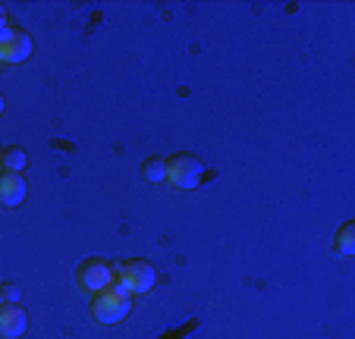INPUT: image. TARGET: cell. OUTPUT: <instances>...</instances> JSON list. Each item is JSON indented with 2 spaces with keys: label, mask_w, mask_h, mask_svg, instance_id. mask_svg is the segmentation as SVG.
<instances>
[{
  "label": "cell",
  "mask_w": 355,
  "mask_h": 339,
  "mask_svg": "<svg viewBox=\"0 0 355 339\" xmlns=\"http://www.w3.org/2000/svg\"><path fill=\"white\" fill-rule=\"evenodd\" d=\"M76 283H79L82 293L98 295L101 289L114 286V267L104 258H88V261H82L79 270H76Z\"/></svg>",
  "instance_id": "277c9868"
},
{
  "label": "cell",
  "mask_w": 355,
  "mask_h": 339,
  "mask_svg": "<svg viewBox=\"0 0 355 339\" xmlns=\"http://www.w3.org/2000/svg\"><path fill=\"white\" fill-rule=\"evenodd\" d=\"M3 28H7V7L0 3V32H3Z\"/></svg>",
  "instance_id": "7c38bea8"
},
{
  "label": "cell",
  "mask_w": 355,
  "mask_h": 339,
  "mask_svg": "<svg viewBox=\"0 0 355 339\" xmlns=\"http://www.w3.org/2000/svg\"><path fill=\"white\" fill-rule=\"evenodd\" d=\"M0 154H3V151H0Z\"/></svg>",
  "instance_id": "9a60e30c"
},
{
  "label": "cell",
  "mask_w": 355,
  "mask_h": 339,
  "mask_svg": "<svg viewBox=\"0 0 355 339\" xmlns=\"http://www.w3.org/2000/svg\"><path fill=\"white\" fill-rule=\"evenodd\" d=\"M141 176H145L148 182H164V180H167V166H164V157H148L145 164H141Z\"/></svg>",
  "instance_id": "30bf717a"
},
{
  "label": "cell",
  "mask_w": 355,
  "mask_h": 339,
  "mask_svg": "<svg viewBox=\"0 0 355 339\" xmlns=\"http://www.w3.org/2000/svg\"><path fill=\"white\" fill-rule=\"evenodd\" d=\"M28 330V314L22 305H0V336L3 339H19Z\"/></svg>",
  "instance_id": "52a82bcc"
},
{
  "label": "cell",
  "mask_w": 355,
  "mask_h": 339,
  "mask_svg": "<svg viewBox=\"0 0 355 339\" xmlns=\"http://www.w3.org/2000/svg\"><path fill=\"white\" fill-rule=\"evenodd\" d=\"M334 252L343 254V258L355 254V223H352V220H349V223H343L340 229H336V236H334Z\"/></svg>",
  "instance_id": "ba28073f"
},
{
  "label": "cell",
  "mask_w": 355,
  "mask_h": 339,
  "mask_svg": "<svg viewBox=\"0 0 355 339\" xmlns=\"http://www.w3.org/2000/svg\"><path fill=\"white\" fill-rule=\"evenodd\" d=\"M0 166L7 170V173H22L28 166V154L22 151V148H3V154H0Z\"/></svg>",
  "instance_id": "9c48e42d"
},
{
  "label": "cell",
  "mask_w": 355,
  "mask_h": 339,
  "mask_svg": "<svg viewBox=\"0 0 355 339\" xmlns=\"http://www.w3.org/2000/svg\"><path fill=\"white\" fill-rule=\"evenodd\" d=\"M26 195H28V182H26V176L22 173H0V205L3 207H16V205H22L26 201Z\"/></svg>",
  "instance_id": "8992f818"
},
{
  "label": "cell",
  "mask_w": 355,
  "mask_h": 339,
  "mask_svg": "<svg viewBox=\"0 0 355 339\" xmlns=\"http://www.w3.org/2000/svg\"><path fill=\"white\" fill-rule=\"evenodd\" d=\"M35 51V41L28 32L16 26H7L0 32V60L3 63H26Z\"/></svg>",
  "instance_id": "5b68a950"
},
{
  "label": "cell",
  "mask_w": 355,
  "mask_h": 339,
  "mask_svg": "<svg viewBox=\"0 0 355 339\" xmlns=\"http://www.w3.org/2000/svg\"><path fill=\"white\" fill-rule=\"evenodd\" d=\"M22 289L16 283H0V305H19Z\"/></svg>",
  "instance_id": "8fae6325"
},
{
  "label": "cell",
  "mask_w": 355,
  "mask_h": 339,
  "mask_svg": "<svg viewBox=\"0 0 355 339\" xmlns=\"http://www.w3.org/2000/svg\"><path fill=\"white\" fill-rule=\"evenodd\" d=\"M0 63H3V60H0Z\"/></svg>",
  "instance_id": "5bb4252c"
},
{
  "label": "cell",
  "mask_w": 355,
  "mask_h": 339,
  "mask_svg": "<svg viewBox=\"0 0 355 339\" xmlns=\"http://www.w3.org/2000/svg\"><path fill=\"white\" fill-rule=\"evenodd\" d=\"M129 311H132V295L126 289H120L116 283L107 289H101L98 295H92V318L98 324H107V327L120 324Z\"/></svg>",
  "instance_id": "7a4b0ae2"
},
{
  "label": "cell",
  "mask_w": 355,
  "mask_h": 339,
  "mask_svg": "<svg viewBox=\"0 0 355 339\" xmlns=\"http://www.w3.org/2000/svg\"><path fill=\"white\" fill-rule=\"evenodd\" d=\"M3 110H7V101H3V94H0V116H3Z\"/></svg>",
  "instance_id": "4fadbf2b"
},
{
  "label": "cell",
  "mask_w": 355,
  "mask_h": 339,
  "mask_svg": "<svg viewBox=\"0 0 355 339\" xmlns=\"http://www.w3.org/2000/svg\"><path fill=\"white\" fill-rule=\"evenodd\" d=\"M164 166H167V182L173 189H180V192H189V189H195L201 182V173H205V164H201V157H195V154H189V151L170 154V157L164 160Z\"/></svg>",
  "instance_id": "3957f363"
},
{
  "label": "cell",
  "mask_w": 355,
  "mask_h": 339,
  "mask_svg": "<svg viewBox=\"0 0 355 339\" xmlns=\"http://www.w3.org/2000/svg\"><path fill=\"white\" fill-rule=\"evenodd\" d=\"M114 283L120 289H126L129 295H141V293H151L157 283V270L151 261L145 258H126L114 267Z\"/></svg>",
  "instance_id": "6da1fadb"
}]
</instances>
